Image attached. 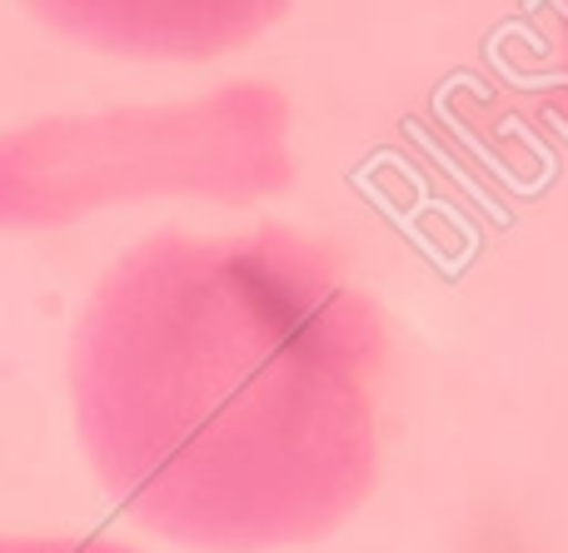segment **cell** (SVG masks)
I'll use <instances>...</instances> for the list:
<instances>
[{
    "label": "cell",
    "mask_w": 568,
    "mask_h": 553,
    "mask_svg": "<svg viewBox=\"0 0 568 553\" xmlns=\"http://www.w3.org/2000/svg\"><path fill=\"white\" fill-rule=\"evenodd\" d=\"M0 553H140L100 534H0Z\"/></svg>",
    "instance_id": "3957f363"
},
{
    "label": "cell",
    "mask_w": 568,
    "mask_h": 553,
    "mask_svg": "<svg viewBox=\"0 0 568 553\" xmlns=\"http://www.w3.org/2000/svg\"><path fill=\"white\" fill-rule=\"evenodd\" d=\"M384 315L290 225L155 229L70 329V414L100 489L200 553L329 539L379 479Z\"/></svg>",
    "instance_id": "6da1fadb"
},
{
    "label": "cell",
    "mask_w": 568,
    "mask_h": 553,
    "mask_svg": "<svg viewBox=\"0 0 568 553\" xmlns=\"http://www.w3.org/2000/svg\"><path fill=\"white\" fill-rule=\"evenodd\" d=\"M290 95L230 80L170 105L45 115L0 135V229H60L105 205L220 199L255 205L294 185Z\"/></svg>",
    "instance_id": "7a4b0ae2"
}]
</instances>
